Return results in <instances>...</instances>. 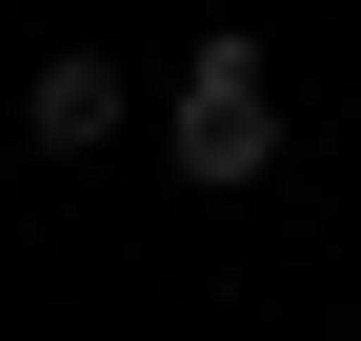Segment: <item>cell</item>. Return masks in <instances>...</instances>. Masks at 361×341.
<instances>
[{
  "label": "cell",
  "mask_w": 361,
  "mask_h": 341,
  "mask_svg": "<svg viewBox=\"0 0 361 341\" xmlns=\"http://www.w3.org/2000/svg\"><path fill=\"white\" fill-rule=\"evenodd\" d=\"M161 161H180V201H261L281 181V61H261L241 20L161 61Z\"/></svg>",
  "instance_id": "1"
},
{
  "label": "cell",
  "mask_w": 361,
  "mask_h": 341,
  "mask_svg": "<svg viewBox=\"0 0 361 341\" xmlns=\"http://www.w3.org/2000/svg\"><path fill=\"white\" fill-rule=\"evenodd\" d=\"M121 120H141V61H101V40H61V61H20V141H40V161H101Z\"/></svg>",
  "instance_id": "2"
}]
</instances>
